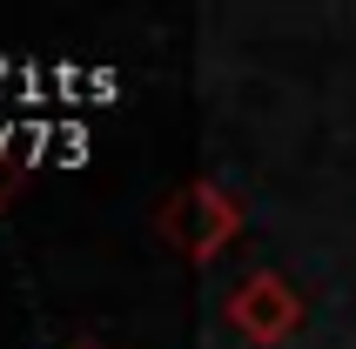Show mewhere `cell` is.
<instances>
[{
  "instance_id": "2",
  "label": "cell",
  "mask_w": 356,
  "mask_h": 349,
  "mask_svg": "<svg viewBox=\"0 0 356 349\" xmlns=\"http://www.w3.org/2000/svg\"><path fill=\"white\" fill-rule=\"evenodd\" d=\"M229 330H236L242 343H256V349H282L289 336L302 330V295H296V282L276 275V269L242 275L236 289H229Z\"/></svg>"
},
{
  "instance_id": "1",
  "label": "cell",
  "mask_w": 356,
  "mask_h": 349,
  "mask_svg": "<svg viewBox=\"0 0 356 349\" xmlns=\"http://www.w3.org/2000/svg\"><path fill=\"white\" fill-rule=\"evenodd\" d=\"M242 202L222 181H188V188H175L168 202H161V215H155V229H161V242L175 255H188V262H216L229 242L242 235Z\"/></svg>"
}]
</instances>
